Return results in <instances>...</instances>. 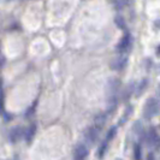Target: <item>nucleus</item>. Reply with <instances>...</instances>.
Masks as SVG:
<instances>
[{"mask_svg": "<svg viewBox=\"0 0 160 160\" xmlns=\"http://www.w3.org/2000/svg\"><path fill=\"white\" fill-rule=\"evenodd\" d=\"M159 111V102L157 99H148V101L144 105L143 110V117L146 119H152L153 117H155Z\"/></svg>", "mask_w": 160, "mask_h": 160, "instance_id": "f257e3e1", "label": "nucleus"}, {"mask_svg": "<svg viewBox=\"0 0 160 160\" xmlns=\"http://www.w3.org/2000/svg\"><path fill=\"white\" fill-rule=\"evenodd\" d=\"M88 157V147L84 143L77 144L73 152V160H86Z\"/></svg>", "mask_w": 160, "mask_h": 160, "instance_id": "f03ea898", "label": "nucleus"}, {"mask_svg": "<svg viewBox=\"0 0 160 160\" xmlns=\"http://www.w3.org/2000/svg\"><path fill=\"white\" fill-rule=\"evenodd\" d=\"M144 140H146V142H147V144H148L149 147H157L158 143H159V137H158V134H157L155 129L154 128L151 129V130L146 134Z\"/></svg>", "mask_w": 160, "mask_h": 160, "instance_id": "7ed1b4c3", "label": "nucleus"}, {"mask_svg": "<svg viewBox=\"0 0 160 160\" xmlns=\"http://www.w3.org/2000/svg\"><path fill=\"white\" fill-rule=\"evenodd\" d=\"M99 132H100V129L96 128V127H92V128H89L87 131H86V141L88 142L89 144L94 143L96 140H98V137H99Z\"/></svg>", "mask_w": 160, "mask_h": 160, "instance_id": "20e7f679", "label": "nucleus"}, {"mask_svg": "<svg viewBox=\"0 0 160 160\" xmlns=\"http://www.w3.org/2000/svg\"><path fill=\"white\" fill-rule=\"evenodd\" d=\"M131 47V36L127 34L122 40L120 42L118 43V46H117V49H118V52H122V53H124V52H128L129 49Z\"/></svg>", "mask_w": 160, "mask_h": 160, "instance_id": "39448f33", "label": "nucleus"}, {"mask_svg": "<svg viewBox=\"0 0 160 160\" xmlns=\"http://www.w3.org/2000/svg\"><path fill=\"white\" fill-rule=\"evenodd\" d=\"M127 63H128V59L125 57H119L111 63V69L112 70H122V69L125 68Z\"/></svg>", "mask_w": 160, "mask_h": 160, "instance_id": "423d86ee", "label": "nucleus"}, {"mask_svg": "<svg viewBox=\"0 0 160 160\" xmlns=\"http://www.w3.org/2000/svg\"><path fill=\"white\" fill-rule=\"evenodd\" d=\"M24 131L22 128H13L11 131H10V134H8V138H10V141L11 142H17L21 137L23 136Z\"/></svg>", "mask_w": 160, "mask_h": 160, "instance_id": "0eeeda50", "label": "nucleus"}, {"mask_svg": "<svg viewBox=\"0 0 160 160\" xmlns=\"http://www.w3.org/2000/svg\"><path fill=\"white\" fill-rule=\"evenodd\" d=\"M35 134H36V125H30L29 127V129L25 131V138H27V141L28 142H30L32 138H34V136H35Z\"/></svg>", "mask_w": 160, "mask_h": 160, "instance_id": "6e6552de", "label": "nucleus"}, {"mask_svg": "<svg viewBox=\"0 0 160 160\" xmlns=\"http://www.w3.org/2000/svg\"><path fill=\"white\" fill-rule=\"evenodd\" d=\"M114 22L119 27V29H125L127 28V23H125V21H124V18L122 16H117L114 18Z\"/></svg>", "mask_w": 160, "mask_h": 160, "instance_id": "1a4fd4ad", "label": "nucleus"}, {"mask_svg": "<svg viewBox=\"0 0 160 160\" xmlns=\"http://www.w3.org/2000/svg\"><path fill=\"white\" fill-rule=\"evenodd\" d=\"M142 148L141 146H135V149H134V157H135V160H141L142 159Z\"/></svg>", "mask_w": 160, "mask_h": 160, "instance_id": "9d476101", "label": "nucleus"}, {"mask_svg": "<svg viewBox=\"0 0 160 160\" xmlns=\"http://www.w3.org/2000/svg\"><path fill=\"white\" fill-rule=\"evenodd\" d=\"M106 149H107V142L105 141L104 143L100 146V148H99V158H100V159L104 158L105 153H106Z\"/></svg>", "mask_w": 160, "mask_h": 160, "instance_id": "9b49d317", "label": "nucleus"}, {"mask_svg": "<svg viewBox=\"0 0 160 160\" xmlns=\"http://www.w3.org/2000/svg\"><path fill=\"white\" fill-rule=\"evenodd\" d=\"M116 132H117V128L110 129V131L107 132V136H106V142H108L110 140H112L113 137L116 136Z\"/></svg>", "mask_w": 160, "mask_h": 160, "instance_id": "f8f14e48", "label": "nucleus"}, {"mask_svg": "<svg viewBox=\"0 0 160 160\" xmlns=\"http://www.w3.org/2000/svg\"><path fill=\"white\" fill-rule=\"evenodd\" d=\"M146 87H147V80H143L141 83H140V86H138V89H137V96H138V94H141V92H143L144 89H146Z\"/></svg>", "mask_w": 160, "mask_h": 160, "instance_id": "ddd939ff", "label": "nucleus"}, {"mask_svg": "<svg viewBox=\"0 0 160 160\" xmlns=\"http://www.w3.org/2000/svg\"><path fill=\"white\" fill-rule=\"evenodd\" d=\"M113 4L117 6V8H118V10H122V8H123L125 5H127V4H128V1H114Z\"/></svg>", "mask_w": 160, "mask_h": 160, "instance_id": "4468645a", "label": "nucleus"}, {"mask_svg": "<svg viewBox=\"0 0 160 160\" xmlns=\"http://www.w3.org/2000/svg\"><path fill=\"white\" fill-rule=\"evenodd\" d=\"M148 160H154V157H153V154H149V155H148Z\"/></svg>", "mask_w": 160, "mask_h": 160, "instance_id": "2eb2a0df", "label": "nucleus"}]
</instances>
